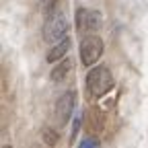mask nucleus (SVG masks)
<instances>
[{
  "instance_id": "f257e3e1",
  "label": "nucleus",
  "mask_w": 148,
  "mask_h": 148,
  "mask_svg": "<svg viewBox=\"0 0 148 148\" xmlns=\"http://www.w3.org/2000/svg\"><path fill=\"white\" fill-rule=\"evenodd\" d=\"M86 86L90 90L92 97H103L107 92L113 88V76H111V72L107 66H97L88 70L86 74Z\"/></svg>"
},
{
  "instance_id": "39448f33",
  "label": "nucleus",
  "mask_w": 148,
  "mask_h": 148,
  "mask_svg": "<svg viewBox=\"0 0 148 148\" xmlns=\"http://www.w3.org/2000/svg\"><path fill=\"white\" fill-rule=\"evenodd\" d=\"M101 21H103V16L99 10H86V8H80L76 10V25L80 31H90V33H95L101 29Z\"/></svg>"
},
{
  "instance_id": "7ed1b4c3",
  "label": "nucleus",
  "mask_w": 148,
  "mask_h": 148,
  "mask_svg": "<svg viewBox=\"0 0 148 148\" xmlns=\"http://www.w3.org/2000/svg\"><path fill=\"white\" fill-rule=\"evenodd\" d=\"M101 53H103V41H101V37L86 35L84 39L80 41V60H82L84 66L97 64L99 58H101Z\"/></svg>"
},
{
  "instance_id": "9d476101",
  "label": "nucleus",
  "mask_w": 148,
  "mask_h": 148,
  "mask_svg": "<svg viewBox=\"0 0 148 148\" xmlns=\"http://www.w3.org/2000/svg\"><path fill=\"white\" fill-rule=\"evenodd\" d=\"M78 148H101V144H99L97 138H84Z\"/></svg>"
},
{
  "instance_id": "20e7f679",
  "label": "nucleus",
  "mask_w": 148,
  "mask_h": 148,
  "mask_svg": "<svg viewBox=\"0 0 148 148\" xmlns=\"http://www.w3.org/2000/svg\"><path fill=\"white\" fill-rule=\"evenodd\" d=\"M74 105H76V92L74 90H66L64 95L58 99V103H56V117H58V121L62 125L70 121Z\"/></svg>"
},
{
  "instance_id": "0eeeda50",
  "label": "nucleus",
  "mask_w": 148,
  "mask_h": 148,
  "mask_svg": "<svg viewBox=\"0 0 148 148\" xmlns=\"http://www.w3.org/2000/svg\"><path fill=\"white\" fill-rule=\"evenodd\" d=\"M70 70H72V60H70V58H64L58 66L51 70V80H53V82H62V80L68 76Z\"/></svg>"
},
{
  "instance_id": "9b49d317",
  "label": "nucleus",
  "mask_w": 148,
  "mask_h": 148,
  "mask_svg": "<svg viewBox=\"0 0 148 148\" xmlns=\"http://www.w3.org/2000/svg\"><path fill=\"white\" fill-rule=\"evenodd\" d=\"M4 148H8V146H4Z\"/></svg>"
},
{
  "instance_id": "f03ea898",
  "label": "nucleus",
  "mask_w": 148,
  "mask_h": 148,
  "mask_svg": "<svg viewBox=\"0 0 148 148\" xmlns=\"http://www.w3.org/2000/svg\"><path fill=\"white\" fill-rule=\"evenodd\" d=\"M66 31H68V16L60 10L51 12L43 23V39L47 43H58L66 37Z\"/></svg>"
},
{
  "instance_id": "6e6552de",
  "label": "nucleus",
  "mask_w": 148,
  "mask_h": 148,
  "mask_svg": "<svg viewBox=\"0 0 148 148\" xmlns=\"http://www.w3.org/2000/svg\"><path fill=\"white\" fill-rule=\"evenodd\" d=\"M41 134H43V140H45V144H49V146L58 142V134H56L53 130H49V127H43V132H41Z\"/></svg>"
},
{
  "instance_id": "423d86ee",
  "label": "nucleus",
  "mask_w": 148,
  "mask_h": 148,
  "mask_svg": "<svg viewBox=\"0 0 148 148\" xmlns=\"http://www.w3.org/2000/svg\"><path fill=\"white\" fill-rule=\"evenodd\" d=\"M68 51H70V37H64L62 41H58V43H56V45L49 49V53H47V62L51 64V62H60V60H64Z\"/></svg>"
},
{
  "instance_id": "1a4fd4ad",
  "label": "nucleus",
  "mask_w": 148,
  "mask_h": 148,
  "mask_svg": "<svg viewBox=\"0 0 148 148\" xmlns=\"http://www.w3.org/2000/svg\"><path fill=\"white\" fill-rule=\"evenodd\" d=\"M80 115H76L72 119V130H70V140H76V136H78V130H80Z\"/></svg>"
}]
</instances>
